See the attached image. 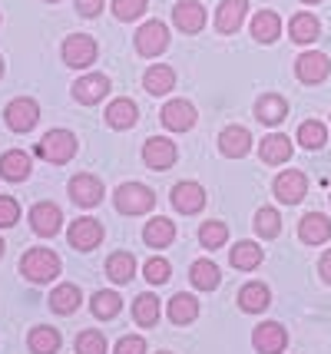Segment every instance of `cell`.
<instances>
[{
    "instance_id": "obj_1",
    "label": "cell",
    "mask_w": 331,
    "mask_h": 354,
    "mask_svg": "<svg viewBox=\"0 0 331 354\" xmlns=\"http://www.w3.org/2000/svg\"><path fill=\"white\" fill-rule=\"evenodd\" d=\"M20 272L30 281H37V285H47V281H53L60 275V259L50 248H30L23 255V262H20Z\"/></svg>"
},
{
    "instance_id": "obj_2",
    "label": "cell",
    "mask_w": 331,
    "mask_h": 354,
    "mask_svg": "<svg viewBox=\"0 0 331 354\" xmlns=\"http://www.w3.org/2000/svg\"><path fill=\"white\" fill-rule=\"evenodd\" d=\"M113 202H116V212H123V216H146L156 205V196H153V189L140 183H126L116 189Z\"/></svg>"
},
{
    "instance_id": "obj_3",
    "label": "cell",
    "mask_w": 331,
    "mask_h": 354,
    "mask_svg": "<svg viewBox=\"0 0 331 354\" xmlns=\"http://www.w3.org/2000/svg\"><path fill=\"white\" fill-rule=\"evenodd\" d=\"M73 153H77V139L66 129H50L47 136L37 142V156L53 162V166H64L66 159H73Z\"/></svg>"
},
{
    "instance_id": "obj_4",
    "label": "cell",
    "mask_w": 331,
    "mask_h": 354,
    "mask_svg": "<svg viewBox=\"0 0 331 354\" xmlns=\"http://www.w3.org/2000/svg\"><path fill=\"white\" fill-rule=\"evenodd\" d=\"M166 46H169V30H166L162 20H149V24H142L140 30H136V50H140V57H159Z\"/></svg>"
},
{
    "instance_id": "obj_5",
    "label": "cell",
    "mask_w": 331,
    "mask_h": 354,
    "mask_svg": "<svg viewBox=\"0 0 331 354\" xmlns=\"http://www.w3.org/2000/svg\"><path fill=\"white\" fill-rule=\"evenodd\" d=\"M96 60V40L86 37V33H73L64 40V63L73 66V70H83Z\"/></svg>"
},
{
    "instance_id": "obj_6",
    "label": "cell",
    "mask_w": 331,
    "mask_h": 354,
    "mask_svg": "<svg viewBox=\"0 0 331 354\" xmlns=\"http://www.w3.org/2000/svg\"><path fill=\"white\" fill-rule=\"evenodd\" d=\"M37 120H40V106L33 100H27V96L14 100L10 106L3 109V123L10 126L14 133H30L33 126H37Z\"/></svg>"
},
{
    "instance_id": "obj_7",
    "label": "cell",
    "mask_w": 331,
    "mask_h": 354,
    "mask_svg": "<svg viewBox=\"0 0 331 354\" xmlns=\"http://www.w3.org/2000/svg\"><path fill=\"white\" fill-rule=\"evenodd\" d=\"M331 73V60L325 57V53H318V50H312V53H301L299 60H295V77L301 80V83H308V86H315V83H325Z\"/></svg>"
},
{
    "instance_id": "obj_8",
    "label": "cell",
    "mask_w": 331,
    "mask_h": 354,
    "mask_svg": "<svg viewBox=\"0 0 331 354\" xmlns=\"http://www.w3.org/2000/svg\"><path fill=\"white\" fill-rule=\"evenodd\" d=\"M176 156H179V149H176L173 139H162V136H153L146 139V146H142V162L149 166V169H169L176 162Z\"/></svg>"
},
{
    "instance_id": "obj_9",
    "label": "cell",
    "mask_w": 331,
    "mask_h": 354,
    "mask_svg": "<svg viewBox=\"0 0 331 354\" xmlns=\"http://www.w3.org/2000/svg\"><path fill=\"white\" fill-rule=\"evenodd\" d=\"M70 196H73L79 209H93V205L103 202V183L96 176H90V172H79V176L70 179Z\"/></svg>"
},
{
    "instance_id": "obj_10",
    "label": "cell",
    "mask_w": 331,
    "mask_h": 354,
    "mask_svg": "<svg viewBox=\"0 0 331 354\" xmlns=\"http://www.w3.org/2000/svg\"><path fill=\"white\" fill-rule=\"evenodd\" d=\"M252 344L258 354H282L285 344H288V331H285L278 322H265V324L255 328Z\"/></svg>"
},
{
    "instance_id": "obj_11",
    "label": "cell",
    "mask_w": 331,
    "mask_h": 354,
    "mask_svg": "<svg viewBox=\"0 0 331 354\" xmlns=\"http://www.w3.org/2000/svg\"><path fill=\"white\" fill-rule=\"evenodd\" d=\"M162 126L173 129V133H186L196 126V106L189 100H173L162 106Z\"/></svg>"
},
{
    "instance_id": "obj_12",
    "label": "cell",
    "mask_w": 331,
    "mask_h": 354,
    "mask_svg": "<svg viewBox=\"0 0 331 354\" xmlns=\"http://www.w3.org/2000/svg\"><path fill=\"white\" fill-rule=\"evenodd\" d=\"M305 192H308V179H305V172H299V169H285L282 176L275 179V196H278L285 205L301 202Z\"/></svg>"
},
{
    "instance_id": "obj_13",
    "label": "cell",
    "mask_w": 331,
    "mask_h": 354,
    "mask_svg": "<svg viewBox=\"0 0 331 354\" xmlns=\"http://www.w3.org/2000/svg\"><path fill=\"white\" fill-rule=\"evenodd\" d=\"M106 93H110V77H103V73H90V77H79L73 83V96H77V103H83V106L100 103Z\"/></svg>"
},
{
    "instance_id": "obj_14",
    "label": "cell",
    "mask_w": 331,
    "mask_h": 354,
    "mask_svg": "<svg viewBox=\"0 0 331 354\" xmlns=\"http://www.w3.org/2000/svg\"><path fill=\"white\" fill-rule=\"evenodd\" d=\"M219 149L229 159H242V156H249V149H252V133L245 126H225L219 136Z\"/></svg>"
},
{
    "instance_id": "obj_15",
    "label": "cell",
    "mask_w": 331,
    "mask_h": 354,
    "mask_svg": "<svg viewBox=\"0 0 331 354\" xmlns=\"http://www.w3.org/2000/svg\"><path fill=\"white\" fill-rule=\"evenodd\" d=\"M30 222H33V232H37V235L50 239V235L60 232L64 216H60V209H57L53 202H37V205L30 209Z\"/></svg>"
},
{
    "instance_id": "obj_16",
    "label": "cell",
    "mask_w": 331,
    "mask_h": 354,
    "mask_svg": "<svg viewBox=\"0 0 331 354\" xmlns=\"http://www.w3.org/2000/svg\"><path fill=\"white\" fill-rule=\"evenodd\" d=\"M103 242V225L96 218H77L70 225V245L79 248V252H90Z\"/></svg>"
},
{
    "instance_id": "obj_17",
    "label": "cell",
    "mask_w": 331,
    "mask_h": 354,
    "mask_svg": "<svg viewBox=\"0 0 331 354\" xmlns=\"http://www.w3.org/2000/svg\"><path fill=\"white\" fill-rule=\"evenodd\" d=\"M299 239L305 245H325L331 239V218L321 212H308L299 225Z\"/></svg>"
},
{
    "instance_id": "obj_18",
    "label": "cell",
    "mask_w": 331,
    "mask_h": 354,
    "mask_svg": "<svg viewBox=\"0 0 331 354\" xmlns=\"http://www.w3.org/2000/svg\"><path fill=\"white\" fill-rule=\"evenodd\" d=\"M169 199H173V205L182 216H192V212H199L205 205V192L199 183H179V185H173V196Z\"/></svg>"
},
{
    "instance_id": "obj_19",
    "label": "cell",
    "mask_w": 331,
    "mask_h": 354,
    "mask_svg": "<svg viewBox=\"0 0 331 354\" xmlns=\"http://www.w3.org/2000/svg\"><path fill=\"white\" fill-rule=\"evenodd\" d=\"M245 10H249V0H222L219 14H216V30L219 33H236L245 20Z\"/></svg>"
},
{
    "instance_id": "obj_20",
    "label": "cell",
    "mask_w": 331,
    "mask_h": 354,
    "mask_svg": "<svg viewBox=\"0 0 331 354\" xmlns=\"http://www.w3.org/2000/svg\"><path fill=\"white\" fill-rule=\"evenodd\" d=\"M173 20L182 33H199L205 27V10L196 0H182V3L173 7Z\"/></svg>"
},
{
    "instance_id": "obj_21",
    "label": "cell",
    "mask_w": 331,
    "mask_h": 354,
    "mask_svg": "<svg viewBox=\"0 0 331 354\" xmlns=\"http://www.w3.org/2000/svg\"><path fill=\"white\" fill-rule=\"evenodd\" d=\"M258 156L272 162V166H278V162H288L292 159V139L282 136V133H268L262 142H258Z\"/></svg>"
},
{
    "instance_id": "obj_22",
    "label": "cell",
    "mask_w": 331,
    "mask_h": 354,
    "mask_svg": "<svg viewBox=\"0 0 331 354\" xmlns=\"http://www.w3.org/2000/svg\"><path fill=\"white\" fill-rule=\"evenodd\" d=\"M255 116L265 126H278L285 116H288V103H285L278 93H265V96H258V103H255Z\"/></svg>"
},
{
    "instance_id": "obj_23",
    "label": "cell",
    "mask_w": 331,
    "mask_h": 354,
    "mask_svg": "<svg viewBox=\"0 0 331 354\" xmlns=\"http://www.w3.org/2000/svg\"><path fill=\"white\" fill-rule=\"evenodd\" d=\"M0 176L7 183H23L30 176V156L20 153V149H10V153L0 156Z\"/></svg>"
},
{
    "instance_id": "obj_24",
    "label": "cell",
    "mask_w": 331,
    "mask_h": 354,
    "mask_svg": "<svg viewBox=\"0 0 331 354\" xmlns=\"http://www.w3.org/2000/svg\"><path fill=\"white\" fill-rule=\"evenodd\" d=\"M272 305V292H268L262 281H252V285H245L242 292H238V308L249 311V315H258V311H265Z\"/></svg>"
},
{
    "instance_id": "obj_25",
    "label": "cell",
    "mask_w": 331,
    "mask_h": 354,
    "mask_svg": "<svg viewBox=\"0 0 331 354\" xmlns=\"http://www.w3.org/2000/svg\"><path fill=\"white\" fill-rule=\"evenodd\" d=\"M142 239H146V245L149 248H166L173 245L176 239V225L173 218H153V222H146V229H142Z\"/></svg>"
},
{
    "instance_id": "obj_26",
    "label": "cell",
    "mask_w": 331,
    "mask_h": 354,
    "mask_svg": "<svg viewBox=\"0 0 331 354\" xmlns=\"http://www.w3.org/2000/svg\"><path fill=\"white\" fill-rule=\"evenodd\" d=\"M142 86L153 93V96H166V93L176 86L173 66H166V63H156V66H149V70H146V77H142Z\"/></svg>"
},
{
    "instance_id": "obj_27",
    "label": "cell",
    "mask_w": 331,
    "mask_h": 354,
    "mask_svg": "<svg viewBox=\"0 0 331 354\" xmlns=\"http://www.w3.org/2000/svg\"><path fill=\"white\" fill-rule=\"evenodd\" d=\"M278 33H282V20L275 10H258L252 17V37L258 44H272V40H278Z\"/></svg>"
},
{
    "instance_id": "obj_28",
    "label": "cell",
    "mask_w": 331,
    "mask_h": 354,
    "mask_svg": "<svg viewBox=\"0 0 331 354\" xmlns=\"http://www.w3.org/2000/svg\"><path fill=\"white\" fill-rule=\"evenodd\" d=\"M136 116H140V113H136V103L126 100V96H123V100H113L110 106H106V123H110L113 129H129V126L136 123Z\"/></svg>"
},
{
    "instance_id": "obj_29",
    "label": "cell",
    "mask_w": 331,
    "mask_h": 354,
    "mask_svg": "<svg viewBox=\"0 0 331 354\" xmlns=\"http://www.w3.org/2000/svg\"><path fill=\"white\" fill-rule=\"evenodd\" d=\"M288 33L295 44H315L321 27H318V17L315 14H295L292 24H288Z\"/></svg>"
},
{
    "instance_id": "obj_30",
    "label": "cell",
    "mask_w": 331,
    "mask_h": 354,
    "mask_svg": "<svg viewBox=\"0 0 331 354\" xmlns=\"http://www.w3.org/2000/svg\"><path fill=\"white\" fill-rule=\"evenodd\" d=\"M189 278H192V285L199 288V292H212V288H219V265L216 262H209V259H202V262H196L189 268Z\"/></svg>"
},
{
    "instance_id": "obj_31",
    "label": "cell",
    "mask_w": 331,
    "mask_h": 354,
    "mask_svg": "<svg viewBox=\"0 0 331 354\" xmlns=\"http://www.w3.org/2000/svg\"><path fill=\"white\" fill-rule=\"evenodd\" d=\"M136 272V262H133V255L129 252H113L110 259H106V278L116 281V285H126L129 278Z\"/></svg>"
},
{
    "instance_id": "obj_32",
    "label": "cell",
    "mask_w": 331,
    "mask_h": 354,
    "mask_svg": "<svg viewBox=\"0 0 331 354\" xmlns=\"http://www.w3.org/2000/svg\"><path fill=\"white\" fill-rule=\"evenodd\" d=\"M229 262H232V268L252 272V268L262 265V248L255 245V242H238V245L229 252Z\"/></svg>"
},
{
    "instance_id": "obj_33",
    "label": "cell",
    "mask_w": 331,
    "mask_h": 354,
    "mask_svg": "<svg viewBox=\"0 0 331 354\" xmlns=\"http://www.w3.org/2000/svg\"><path fill=\"white\" fill-rule=\"evenodd\" d=\"M199 318V301L192 295H176L169 301V322L173 324H192Z\"/></svg>"
},
{
    "instance_id": "obj_34",
    "label": "cell",
    "mask_w": 331,
    "mask_h": 354,
    "mask_svg": "<svg viewBox=\"0 0 331 354\" xmlns=\"http://www.w3.org/2000/svg\"><path fill=\"white\" fill-rule=\"evenodd\" d=\"M33 354H57L60 348V335H57V328H50V324H40V328H33L30 338H27Z\"/></svg>"
},
{
    "instance_id": "obj_35",
    "label": "cell",
    "mask_w": 331,
    "mask_h": 354,
    "mask_svg": "<svg viewBox=\"0 0 331 354\" xmlns=\"http://www.w3.org/2000/svg\"><path fill=\"white\" fill-rule=\"evenodd\" d=\"M50 308L57 311V315H73L79 308V288L77 285H60V288H53L50 295Z\"/></svg>"
},
{
    "instance_id": "obj_36",
    "label": "cell",
    "mask_w": 331,
    "mask_h": 354,
    "mask_svg": "<svg viewBox=\"0 0 331 354\" xmlns=\"http://www.w3.org/2000/svg\"><path fill=\"white\" fill-rule=\"evenodd\" d=\"M133 318L140 328H153L159 322V298L156 295H140L136 301H133Z\"/></svg>"
},
{
    "instance_id": "obj_37",
    "label": "cell",
    "mask_w": 331,
    "mask_h": 354,
    "mask_svg": "<svg viewBox=\"0 0 331 354\" xmlns=\"http://www.w3.org/2000/svg\"><path fill=\"white\" fill-rule=\"evenodd\" d=\"M90 308H93L96 318L110 322V318H116V315H120L123 301H120V295H116V292H96L93 301H90Z\"/></svg>"
},
{
    "instance_id": "obj_38",
    "label": "cell",
    "mask_w": 331,
    "mask_h": 354,
    "mask_svg": "<svg viewBox=\"0 0 331 354\" xmlns=\"http://www.w3.org/2000/svg\"><path fill=\"white\" fill-rule=\"evenodd\" d=\"M325 139H328V129L318 123V120H305V123L299 126V142L305 149H321Z\"/></svg>"
},
{
    "instance_id": "obj_39",
    "label": "cell",
    "mask_w": 331,
    "mask_h": 354,
    "mask_svg": "<svg viewBox=\"0 0 331 354\" xmlns=\"http://www.w3.org/2000/svg\"><path fill=\"white\" fill-rule=\"evenodd\" d=\"M255 229H258L262 239H278V232H282V216L265 205V209L255 212Z\"/></svg>"
},
{
    "instance_id": "obj_40",
    "label": "cell",
    "mask_w": 331,
    "mask_h": 354,
    "mask_svg": "<svg viewBox=\"0 0 331 354\" xmlns=\"http://www.w3.org/2000/svg\"><path fill=\"white\" fill-rule=\"evenodd\" d=\"M225 239H229V225L225 222H205L202 229H199V242L205 248H222Z\"/></svg>"
},
{
    "instance_id": "obj_41",
    "label": "cell",
    "mask_w": 331,
    "mask_h": 354,
    "mask_svg": "<svg viewBox=\"0 0 331 354\" xmlns=\"http://www.w3.org/2000/svg\"><path fill=\"white\" fill-rule=\"evenodd\" d=\"M77 354H106V338L100 331H83L77 338Z\"/></svg>"
},
{
    "instance_id": "obj_42",
    "label": "cell",
    "mask_w": 331,
    "mask_h": 354,
    "mask_svg": "<svg viewBox=\"0 0 331 354\" xmlns=\"http://www.w3.org/2000/svg\"><path fill=\"white\" fill-rule=\"evenodd\" d=\"M169 262L166 259H149L146 262V268H142V275H146V281H153V285H162V281H169Z\"/></svg>"
},
{
    "instance_id": "obj_43",
    "label": "cell",
    "mask_w": 331,
    "mask_h": 354,
    "mask_svg": "<svg viewBox=\"0 0 331 354\" xmlns=\"http://www.w3.org/2000/svg\"><path fill=\"white\" fill-rule=\"evenodd\" d=\"M142 10H146V0H113L116 20H136Z\"/></svg>"
},
{
    "instance_id": "obj_44",
    "label": "cell",
    "mask_w": 331,
    "mask_h": 354,
    "mask_svg": "<svg viewBox=\"0 0 331 354\" xmlns=\"http://www.w3.org/2000/svg\"><path fill=\"white\" fill-rule=\"evenodd\" d=\"M20 218V205H17L14 196H0V229H10Z\"/></svg>"
},
{
    "instance_id": "obj_45",
    "label": "cell",
    "mask_w": 331,
    "mask_h": 354,
    "mask_svg": "<svg viewBox=\"0 0 331 354\" xmlns=\"http://www.w3.org/2000/svg\"><path fill=\"white\" fill-rule=\"evenodd\" d=\"M113 354H146V341L140 335H126V338L116 341V351Z\"/></svg>"
},
{
    "instance_id": "obj_46",
    "label": "cell",
    "mask_w": 331,
    "mask_h": 354,
    "mask_svg": "<svg viewBox=\"0 0 331 354\" xmlns=\"http://www.w3.org/2000/svg\"><path fill=\"white\" fill-rule=\"evenodd\" d=\"M77 10L79 17H96L103 10V0H77Z\"/></svg>"
},
{
    "instance_id": "obj_47",
    "label": "cell",
    "mask_w": 331,
    "mask_h": 354,
    "mask_svg": "<svg viewBox=\"0 0 331 354\" xmlns=\"http://www.w3.org/2000/svg\"><path fill=\"white\" fill-rule=\"evenodd\" d=\"M318 272H321V278H325V281L331 285V248L325 252V255H321V262H318Z\"/></svg>"
},
{
    "instance_id": "obj_48",
    "label": "cell",
    "mask_w": 331,
    "mask_h": 354,
    "mask_svg": "<svg viewBox=\"0 0 331 354\" xmlns=\"http://www.w3.org/2000/svg\"><path fill=\"white\" fill-rule=\"evenodd\" d=\"M301 3H318V0H301Z\"/></svg>"
},
{
    "instance_id": "obj_49",
    "label": "cell",
    "mask_w": 331,
    "mask_h": 354,
    "mask_svg": "<svg viewBox=\"0 0 331 354\" xmlns=\"http://www.w3.org/2000/svg\"><path fill=\"white\" fill-rule=\"evenodd\" d=\"M0 255H3V239H0Z\"/></svg>"
},
{
    "instance_id": "obj_50",
    "label": "cell",
    "mask_w": 331,
    "mask_h": 354,
    "mask_svg": "<svg viewBox=\"0 0 331 354\" xmlns=\"http://www.w3.org/2000/svg\"><path fill=\"white\" fill-rule=\"evenodd\" d=\"M0 77H3V60H0Z\"/></svg>"
},
{
    "instance_id": "obj_51",
    "label": "cell",
    "mask_w": 331,
    "mask_h": 354,
    "mask_svg": "<svg viewBox=\"0 0 331 354\" xmlns=\"http://www.w3.org/2000/svg\"><path fill=\"white\" fill-rule=\"evenodd\" d=\"M47 3H57V0H47Z\"/></svg>"
},
{
    "instance_id": "obj_52",
    "label": "cell",
    "mask_w": 331,
    "mask_h": 354,
    "mask_svg": "<svg viewBox=\"0 0 331 354\" xmlns=\"http://www.w3.org/2000/svg\"><path fill=\"white\" fill-rule=\"evenodd\" d=\"M162 354H166V351H162Z\"/></svg>"
}]
</instances>
